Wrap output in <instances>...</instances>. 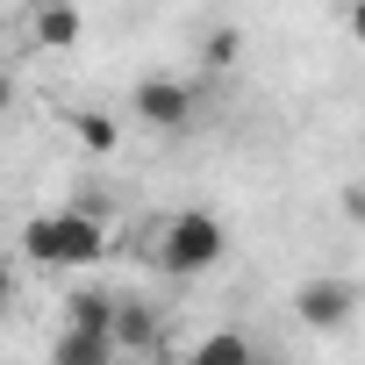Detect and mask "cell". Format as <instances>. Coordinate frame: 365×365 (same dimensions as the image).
<instances>
[{
    "mask_svg": "<svg viewBox=\"0 0 365 365\" xmlns=\"http://www.w3.org/2000/svg\"><path fill=\"white\" fill-rule=\"evenodd\" d=\"M101 251H108V237L79 208H43L22 222V265H36V272H86Z\"/></svg>",
    "mask_w": 365,
    "mask_h": 365,
    "instance_id": "1",
    "label": "cell"
},
{
    "mask_svg": "<svg viewBox=\"0 0 365 365\" xmlns=\"http://www.w3.org/2000/svg\"><path fill=\"white\" fill-rule=\"evenodd\" d=\"M222 251H230L222 215H208V208H179V215H165V230H158V244H150V265H158L165 279H201V272L222 265Z\"/></svg>",
    "mask_w": 365,
    "mask_h": 365,
    "instance_id": "2",
    "label": "cell"
},
{
    "mask_svg": "<svg viewBox=\"0 0 365 365\" xmlns=\"http://www.w3.org/2000/svg\"><path fill=\"white\" fill-rule=\"evenodd\" d=\"M294 315H301L315 336H344L351 315H358V287H351L344 272H308L301 294H294Z\"/></svg>",
    "mask_w": 365,
    "mask_h": 365,
    "instance_id": "3",
    "label": "cell"
},
{
    "mask_svg": "<svg viewBox=\"0 0 365 365\" xmlns=\"http://www.w3.org/2000/svg\"><path fill=\"white\" fill-rule=\"evenodd\" d=\"M129 108H136V122H150V129H165V136L194 129V115H201L194 86H187V79H172V72H150V79H136Z\"/></svg>",
    "mask_w": 365,
    "mask_h": 365,
    "instance_id": "4",
    "label": "cell"
},
{
    "mask_svg": "<svg viewBox=\"0 0 365 365\" xmlns=\"http://www.w3.org/2000/svg\"><path fill=\"white\" fill-rule=\"evenodd\" d=\"M165 329H158V308H143V301H115V315H108V344L115 351H150Z\"/></svg>",
    "mask_w": 365,
    "mask_h": 365,
    "instance_id": "5",
    "label": "cell"
},
{
    "mask_svg": "<svg viewBox=\"0 0 365 365\" xmlns=\"http://www.w3.org/2000/svg\"><path fill=\"white\" fill-rule=\"evenodd\" d=\"M29 36H36V51H72L79 43V8H72V0H36Z\"/></svg>",
    "mask_w": 365,
    "mask_h": 365,
    "instance_id": "6",
    "label": "cell"
},
{
    "mask_svg": "<svg viewBox=\"0 0 365 365\" xmlns=\"http://www.w3.org/2000/svg\"><path fill=\"white\" fill-rule=\"evenodd\" d=\"M122 351L101 336V329H58V344H51V365H115Z\"/></svg>",
    "mask_w": 365,
    "mask_h": 365,
    "instance_id": "7",
    "label": "cell"
},
{
    "mask_svg": "<svg viewBox=\"0 0 365 365\" xmlns=\"http://www.w3.org/2000/svg\"><path fill=\"white\" fill-rule=\"evenodd\" d=\"M187 365H258V351H251L244 329H208V336L187 351Z\"/></svg>",
    "mask_w": 365,
    "mask_h": 365,
    "instance_id": "8",
    "label": "cell"
},
{
    "mask_svg": "<svg viewBox=\"0 0 365 365\" xmlns=\"http://www.w3.org/2000/svg\"><path fill=\"white\" fill-rule=\"evenodd\" d=\"M108 315H115V294L79 287V294L65 301V329H101V336H108Z\"/></svg>",
    "mask_w": 365,
    "mask_h": 365,
    "instance_id": "9",
    "label": "cell"
},
{
    "mask_svg": "<svg viewBox=\"0 0 365 365\" xmlns=\"http://www.w3.org/2000/svg\"><path fill=\"white\" fill-rule=\"evenodd\" d=\"M72 136H79L86 150H101V158L115 150V122H108V115H72Z\"/></svg>",
    "mask_w": 365,
    "mask_h": 365,
    "instance_id": "10",
    "label": "cell"
},
{
    "mask_svg": "<svg viewBox=\"0 0 365 365\" xmlns=\"http://www.w3.org/2000/svg\"><path fill=\"white\" fill-rule=\"evenodd\" d=\"M237 43H244L237 29H215V36H208V65H237Z\"/></svg>",
    "mask_w": 365,
    "mask_h": 365,
    "instance_id": "11",
    "label": "cell"
},
{
    "mask_svg": "<svg viewBox=\"0 0 365 365\" xmlns=\"http://www.w3.org/2000/svg\"><path fill=\"white\" fill-rule=\"evenodd\" d=\"M8 301H15V265L0 258V308H8Z\"/></svg>",
    "mask_w": 365,
    "mask_h": 365,
    "instance_id": "12",
    "label": "cell"
},
{
    "mask_svg": "<svg viewBox=\"0 0 365 365\" xmlns=\"http://www.w3.org/2000/svg\"><path fill=\"white\" fill-rule=\"evenodd\" d=\"M8 108H15V72L0 65V115H8Z\"/></svg>",
    "mask_w": 365,
    "mask_h": 365,
    "instance_id": "13",
    "label": "cell"
},
{
    "mask_svg": "<svg viewBox=\"0 0 365 365\" xmlns=\"http://www.w3.org/2000/svg\"><path fill=\"white\" fill-rule=\"evenodd\" d=\"M258 365H265V358H258Z\"/></svg>",
    "mask_w": 365,
    "mask_h": 365,
    "instance_id": "14",
    "label": "cell"
}]
</instances>
